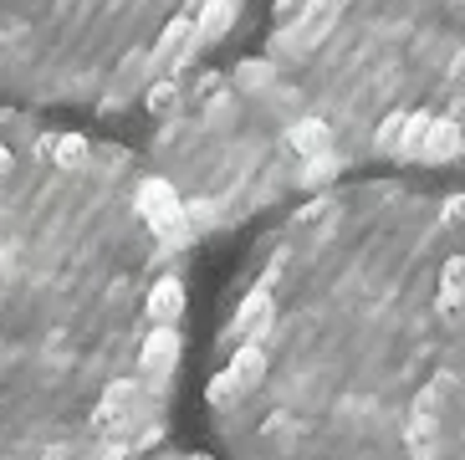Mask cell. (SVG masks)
Listing matches in <instances>:
<instances>
[{
  "label": "cell",
  "mask_w": 465,
  "mask_h": 460,
  "mask_svg": "<svg viewBox=\"0 0 465 460\" xmlns=\"http://www.w3.org/2000/svg\"><path fill=\"white\" fill-rule=\"evenodd\" d=\"M190 251L134 149L0 108V460H138L164 440Z\"/></svg>",
  "instance_id": "2"
},
{
  "label": "cell",
  "mask_w": 465,
  "mask_h": 460,
  "mask_svg": "<svg viewBox=\"0 0 465 460\" xmlns=\"http://www.w3.org/2000/svg\"><path fill=\"white\" fill-rule=\"evenodd\" d=\"M138 460H210V455H194V450H159V445H153V450H143Z\"/></svg>",
  "instance_id": "6"
},
{
  "label": "cell",
  "mask_w": 465,
  "mask_h": 460,
  "mask_svg": "<svg viewBox=\"0 0 465 460\" xmlns=\"http://www.w3.org/2000/svg\"><path fill=\"white\" fill-rule=\"evenodd\" d=\"M205 399L231 460H465V190L379 175L282 210Z\"/></svg>",
  "instance_id": "1"
},
{
  "label": "cell",
  "mask_w": 465,
  "mask_h": 460,
  "mask_svg": "<svg viewBox=\"0 0 465 460\" xmlns=\"http://www.w3.org/2000/svg\"><path fill=\"white\" fill-rule=\"evenodd\" d=\"M261 56L353 175H465V0H266Z\"/></svg>",
  "instance_id": "3"
},
{
  "label": "cell",
  "mask_w": 465,
  "mask_h": 460,
  "mask_svg": "<svg viewBox=\"0 0 465 460\" xmlns=\"http://www.w3.org/2000/svg\"><path fill=\"white\" fill-rule=\"evenodd\" d=\"M251 0H0V103L118 118L210 67Z\"/></svg>",
  "instance_id": "5"
},
{
  "label": "cell",
  "mask_w": 465,
  "mask_h": 460,
  "mask_svg": "<svg viewBox=\"0 0 465 460\" xmlns=\"http://www.w3.org/2000/svg\"><path fill=\"white\" fill-rule=\"evenodd\" d=\"M138 164L174 200L190 241L282 215L353 175L328 123L266 56L210 62L143 103Z\"/></svg>",
  "instance_id": "4"
}]
</instances>
